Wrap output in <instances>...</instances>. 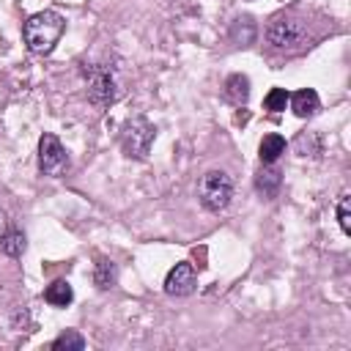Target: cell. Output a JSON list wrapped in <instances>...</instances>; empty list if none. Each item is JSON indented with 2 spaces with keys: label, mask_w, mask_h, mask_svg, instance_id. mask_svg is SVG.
<instances>
[{
  "label": "cell",
  "mask_w": 351,
  "mask_h": 351,
  "mask_svg": "<svg viewBox=\"0 0 351 351\" xmlns=\"http://www.w3.org/2000/svg\"><path fill=\"white\" fill-rule=\"evenodd\" d=\"M197 197L203 203V208L208 211H222L228 208L230 197H233V181L225 170H208L200 176L197 181Z\"/></svg>",
  "instance_id": "7a4b0ae2"
},
{
  "label": "cell",
  "mask_w": 351,
  "mask_h": 351,
  "mask_svg": "<svg viewBox=\"0 0 351 351\" xmlns=\"http://www.w3.org/2000/svg\"><path fill=\"white\" fill-rule=\"evenodd\" d=\"M285 104H288V90L285 88H271L263 99V107L269 112H280V110H285Z\"/></svg>",
  "instance_id": "e0dca14e"
},
{
  "label": "cell",
  "mask_w": 351,
  "mask_h": 351,
  "mask_svg": "<svg viewBox=\"0 0 351 351\" xmlns=\"http://www.w3.org/2000/svg\"><path fill=\"white\" fill-rule=\"evenodd\" d=\"M230 38L239 41V44H250V41L255 38V25H252V19H250V16H239V19L233 22V27H230Z\"/></svg>",
  "instance_id": "2e32d148"
},
{
  "label": "cell",
  "mask_w": 351,
  "mask_h": 351,
  "mask_svg": "<svg viewBox=\"0 0 351 351\" xmlns=\"http://www.w3.org/2000/svg\"><path fill=\"white\" fill-rule=\"evenodd\" d=\"M5 233H8V217H5V211L0 208V241H3Z\"/></svg>",
  "instance_id": "d6986e66"
},
{
  "label": "cell",
  "mask_w": 351,
  "mask_h": 351,
  "mask_svg": "<svg viewBox=\"0 0 351 351\" xmlns=\"http://www.w3.org/2000/svg\"><path fill=\"white\" fill-rule=\"evenodd\" d=\"M0 250L8 255V258H19L25 252V233L22 230H8L0 241Z\"/></svg>",
  "instance_id": "9a60e30c"
},
{
  "label": "cell",
  "mask_w": 351,
  "mask_h": 351,
  "mask_svg": "<svg viewBox=\"0 0 351 351\" xmlns=\"http://www.w3.org/2000/svg\"><path fill=\"white\" fill-rule=\"evenodd\" d=\"M258 154H261V165H274L285 154V137L282 134H266L258 145Z\"/></svg>",
  "instance_id": "8fae6325"
},
{
  "label": "cell",
  "mask_w": 351,
  "mask_h": 351,
  "mask_svg": "<svg viewBox=\"0 0 351 351\" xmlns=\"http://www.w3.org/2000/svg\"><path fill=\"white\" fill-rule=\"evenodd\" d=\"M280 184H282V173L274 167V165H263L255 176V189L263 195V197H274L280 192Z\"/></svg>",
  "instance_id": "9c48e42d"
},
{
  "label": "cell",
  "mask_w": 351,
  "mask_h": 351,
  "mask_svg": "<svg viewBox=\"0 0 351 351\" xmlns=\"http://www.w3.org/2000/svg\"><path fill=\"white\" fill-rule=\"evenodd\" d=\"M197 285V274L192 263H176L165 277V293L170 296H189Z\"/></svg>",
  "instance_id": "52a82bcc"
},
{
  "label": "cell",
  "mask_w": 351,
  "mask_h": 351,
  "mask_svg": "<svg viewBox=\"0 0 351 351\" xmlns=\"http://www.w3.org/2000/svg\"><path fill=\"white\" fill-rule=\"evenodd\" d=\"M63 30H66V19L58 11H38V14L27 16V22L22 25L25 44L36 55H49L55 49V44L60 41Z\"/></svg>",
  "instance_id": "6da1fadb"
},
{
  "label": "cell",
  "mask_w": 351,
  "mask_h": 351,
  "mask_svg": "<svg viewBox=\"0 0 351 351\" xmlns=\"http://www.w3.org/2000/svg\"><path fill=\"white\" fill-rule=\"evenodd\" d=\"M115 277H118L115 263L107 261V258H99V261H96V269H93V282H96V288H101V291L112 288V285H115Z\"/></svg>",
  "instance_id": "4fadbf2b"
},
{
  "label": "cell",
  "mask_w": 351,
  "mask_h": 351,
  "mask_svg": "<svg viewBox=\"0 0 351 351\" xmlns=\"http://www.w3.org/2000/svg\"><path fill=\"white\" fill-rule=\"evenodd\" d=\"M225 99L233 104H247L250 99V77L247 74H230L225 80Z\"/></svg>",
  "instance_id": "30bf717a"
},
{
  "label": "cell",
  "mask_w": 351,
  "mask_h": 351,
  "mask_svg": "<svg viewBox=\"0 0 351 351\" xmlns=\"http://www.w3.org/2000/svg\"><path fill=\"white\" fill-rule=\"evenodd\" d=\"M154 137H156V129L145 118H132L121 129V145L132 159H145L154 145Z\"/></svg>",
  "instance_id": "277c9868"
},
{
  "label": "cell",
  "mask_w": 351,
  "mask_h": 351,
  "mask_svg": "<svg viewBox=\"0 0 351 351\" xmlns=\"http://www.w3.org/2000/svg\"><path fill=\"white\" fill-rule=\"evenodd\" d=\"M266 38H269V44H271L274 49H296V47L304 44L307 27H304V22L296 19V16H277V19L269 25Z\"/></svg>",
  "instance_id": "5b68a950"
},
{
  "label": "cell",
  "mask_w": 351,
  "mask_h": 351,
  "mask_svg": "<svg viewBox=\"0 0 351 351\" xmlns=\"http://www.w3.org/2000/svg\"><path fill=\"white\" fill-rule=\"evenodd\" d=\"M82 74H85V82H88V99H90L96 107H110V104L121 96L115 71H112L110 66L93 63V66H85Z\"/></svg>",
  "instance_id": "3957f363"
},
{
  "label": "cell",
  "mask_w": 351,
  "mask_h": 351,
  "mask_svg": "<svg viewBox=\"0 0 351 351\" xmlns=\"http://www.w3.org/2000/svg\"><path fill=\"white\" fill-rule=\"evenodd\" d=\"M337 222H340L343 233L351 236V197L348 195H340V200H337Z\"/></svg>",
  "instance_id": "ac0fdd59"
},
{
  "label": "cell",
  "mask_w": 351,
  "mask_h": 351,
  "mask_svg": "<svg viewBox=\"0 0 351 351\" xmlns=\"http://www.w3.org/2000/svg\"><path fill=\"white\" fill-rule=\"evenodd\" d=\"M44 299H47L52 307H69L71 299H74V291H71V285H69L66 280H55V282L47 285Z\"/></svg>",
  "instance_id": "7c38bea8"
},
{
  "label": "cell",
  "mask_w": 351,
  "mask_h": 351,
  "mask_svg": "<svg viewBox=\"0 0 351 351\" xmlns=\"http://www.w3.org/2000/svg\"><path fill=\"white\" fill-rule=\"evenodd\" d=\"M288 101H291V110L299 115V118H310L321 110V101H318V93L313 88H302L296 93H288Z\"/></svg>",
  "instance_id": "ba28073f"
},
{
  "label": "cell",
  "mask_w": 351,
  "mask_h": 351,
  "mask_svg": "<svg viewBox=\"0 0 351 351\" xmlns=\"http://www.w3.org/2000/svg\"><path fill=\"white\" fill-rule=\"evenodd\" d=\"M52 348L55 351H82L85 348V337L80 332H74V329H66L52 340Z\"/></svg>",
  "instance_id": "5bb4252c"
},
{
  "label": "cell",
  "mask_w": 351,
  "mask_h": 351,
  "mask_svg": "<svg viewBox=\"0 0 351 351\" xmlns=\"http://www.w3.org/2000/svg\"><path fill=\"white\" fill-rule=\"evenodd\" d=\"M38 167L44 176H63L69 170V154L52 132L38 137Z\"/></svg>",
  "instance_id": "8992f818"
}]
</instances>
